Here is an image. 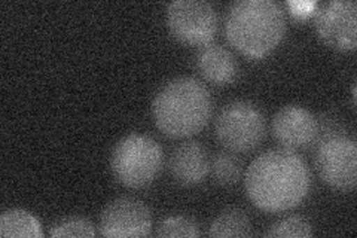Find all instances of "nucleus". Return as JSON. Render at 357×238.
<instances>
[{
    "instance_id": "1",
    "label": "nucleus",
    "mask_w": 357,
    "mask_h": 238,
    "mask_svg": "<svg viewBox=\"0 0 357 238\" xmlns=\"http://www.w3.org/2000/svg\"><path fill=\"white\" fill-rule=\"evenodd\" d=\"M307 163L295 151L270 149L258 155L244 173V188L255 207L286 211L299 206L310 191Z\"/></svg>"
},
{
    "instance_id": "2",
    "label": "nucleus",
    "mask_w": 357,
    "mask_h": 238,
    "mask_svg": "<svg viewBox=\"0 0 357 238\" xmlns=\"http://www.w3.org/2000/svg\"><path fill=\"white\" fill-rule=\"evenodd\" d=\"M152 118L158 130L173 139L191 137L203 130L213 112L207 87L191 76L165 82L152 98Z\"/></svg>"
},
{
    "instance_id": "3",
    "label": "nucleus",
    "mask_w": 357,
    "mask_h": 238,
    "mask_svg": "<svg viewBox=\"0 0 357 238\" xmlns=\"http://www.w3.org/2000/svg\"><path fill=\"white\" fill-rule=\"evenodd\" d=\"M284 33L286 13L275 0H237L225 17L228 42L250 59L273 52Z\"/></svg>"
},
{
    "instance_id": "4",
    "label": "nucleus",
    "mask_w": 357,
    "mask_h": 238,
    "mask_svg": "<svg viewBox=\"0 0 357 238\" xmlns=\"http://www.w3.org/2000/svg\"><path fill=\"white\" fill-rule=\"evenodd\" d=\"M164 164L162 147L151 135L130 133L110 154V172L121 185L143 188L152 184Z\"/></svg>"
},
{
    "instance_id": "5",
    "label": "nucleus",
    "mask_w": 357,
    "mask_h": 238,
    "mask_svg": "<svg viewBox=\"0 0 357 238\" xmlns=\"http://www.w3.org/2000/svg\"><path fill=\"white\" fill-rule=\"evenodd\" d=\"M314 164L323 182L333 189L350 192L357 182V143L337 124L320 126Z\"/></svg>"
},
{
    "instance_id": "6",
    "label": "nucleus",
    "mask_w": 357,
    "mask_h": 238,
    "mask_svg": "<svg viewBox=\"0 0 357 238\" xmlns=\"http://www.w3.org/2000/svg\"><path fill=\"white\" fill-rule=\"evenodd\" d=\"M266 133L261 109L245 100L223 106L215 122L218 140L231 152H249L258 147Z\"/></svg>"
},
{
    "instance_id": "7",
    "label": "nucleus",
    "mask_w": 357,
    "mask_h": 238,
    "mask_svg": "<svg viewBox=\"0 0 357 238\" xmlns=\"http://www.w3.org/2000/svg\"><path fill=\"white\" fill-rule=\"evenodd\" d=\"M165 22L178 42L203 47L216 35L218 13L204 0H174L165 8Z\"/></svg>"
},
{
    "instance_id": "8",
    "label": "nucleus",
    "mask_w": 357,
    "mask_h": 238,
    "mask_svg": "<svg viewBox=\"0 0 357 238\" xmlns=\"http://www.w3.org/2000/svg\"><path fill=\"white\" fill-rule=\"evenodd\" d=\"M312 21L319 39L328 47L342 52L357 48V3L354 0L317 3Z\"/></svg>"
},
{
    "instance_id": "9",
    "label": "nucleus",
    "mask_w": 357,
    "mask_h": 238,
    "mask_svg": "<svg viewBox=\"0 0 357 238\" xmlns=\"http://www.w3.org/2000/svg\"><path fill=\"white\" fill-rule=\"evenodd\" d=\"M98 228L103 237H148L152 232V214L143 201L121 197L103 209Z\"/></svg>"
},
{
    "instance_id": "10",
    "label": "nucleus",
    "mask_w": 357,
    "mask_h": 238,
    "mask_svg": "<svg viewBox=\"0 0 357 238\" xmlns=\"http://www.w3.org/2000/svg\"><path fill=\"white\" fill-rule=\"evenodd\" d=\"M271 130L274 139L284 149H307L317 142L320 122L304 106L286 105L277 110L271 122Z\"/></svg>"
},
{
    "instance_id": "11",
    "label": "nucleus",
    "mask_w": 357,
    "mask_h": 238,
    "mask_svg": "<svg viewBox=\"0 0 357 238\" xmlns=\"http://www.w3.org/2000/svg\"><path fill=\"white\" fill-rule=\"evenodd\" d=\"M169 168L177 184L183 186H195L204 182L210 173L208 152L201 143L186 140L177 144L172 151Z\"/></svg>"
},
{
    "instance_id": "12",
    "label": "nucleus",
    "mask_w": 357,
    "mask_h": 238,
    "mask_svg": "<svg viewBox=\"0 0 357 238\" xmlns=\"http://www.w3.org/2000/svg\"><path fill=\"white\" fill-rule=\"evenodd\" d=\"M195 66L207 82L218 87L229 85L238 75L236 57L220 43L210 42L199 47L195 55Z\"/></svg>"
},
{
    "instance_id": "13",
    "label": "nucleus",
    "mask_w": 357,
    "mask_h": 238,
    "mask_svg": "<svg viewBox=\"0 0 357 238\" xmlns=\"http://www.w3.org/2000/svg\"><path fill=\"white\" fill-rule=\"evenodd\" d=\"M252 219L238 207L222 210L208 226V235L216 238H244L252 235Z\"/></svg>"
},
{
    "instance_id": "14",
    "label": "nucleus",
    "mask_w": 357,
    "mask_h": 238,
    "mask_svg": "<svg viewBox=\"0 0 357 238\" xmlns=\"http://www.w3.org/2000/svg\"><path fill=\"white\" fill-rule=\"evenodd\" d=\"M43 235L39 219L22 209H9L0 214V237L40 238Z\"/></svg>"
},
{
    "instance_id": "15",
    "label": "nucleus",
    "mask_w": 357,
    "mask_h": 238,
    "mask_svg": "<svg viewBox=\"0 0 357 238\" xmlns=\"http://www.w3.org/2000/svg\"><path fill=\"white\" fill-rule=\"evenodd\" d=\"M210 173L219 185L231 186L237 184L241 173H243V164L238 160V156L232 152H219L210 160Z\"/></svg>"
},
{
    "instance_id": "16",
    "label": "nucleus",
    "mask_w": 357,
    "mask_h": 238,
    "mask_svg": "<svg viewBox=\"0 0 357 238\" xmlns=\"http://www.w3.org/2000/svg\"><path fill=\"white\" fill-rule=\"evenodd\" d=\"M314 234L312 225L308 219L298 216H286L274 222L266 231V237L271 238H308Z\"/></svg>"
},
{
    "instance_id": "17",
    "label": "nucleus",
    "mask_w": 357,
    "mask_h": 238,
    "mask_svg": "<svg viewBox=\"0 0 357 238\" xmlns=\"http://www.w3.org/2000/svg\"><path fill=\"white\" fill-rule=\"evenodd\" d=\"M155 234L158 237H183L197 238L199 237V226L191 216L186 214H173L160 221L156 225Z\"/></svg>"
},
{
    "instance_id": "18",
    "label": "nucleus",
    "mask_w": 357,
    "mask_h": 238,
    "mask_svg": "<svg viewBox=\"0 0 357 238\" xmlns=\"http://www.w3.org/2000/svg\"><path fill=\"white\" fill-rule=\"evenodd\" d=\"M94 225L81 216H67L55 221L50 228V237H94Z\"/></svg>"
},
{
    "instance_id": "19",
    "label": "nucleus",
    "mask_w": 357,
    "mask_h": 238,
    "mask_svg": "<svg viewBox=\"0 0 357 238\" xmlns=\"http://www.w3.org/2000/svg\"><path fill=\"white\" fill-rule=\"evenodd\" d=\"M287 6L295 18H308L314 14L317 2H289Z\"/></svg>"
}]
</instances>
